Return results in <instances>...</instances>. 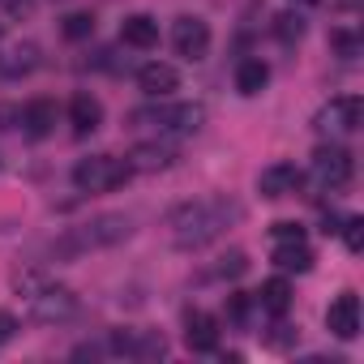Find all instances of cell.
<instances>
[{"instance_id": "484cf974", "label": "cell", "mask_w": 364, "mask_h": 364, "mask_svg": "<svg viewBox=\"0 0 364 364\" xmlns=\"http://www.w3.org/2000/svg\"><path fill=\"white\" fill-rule=\"evenodd\" d=\"M330 43H334L338 52H343V60L360 56V39H355V35H347V31H334V35H330Z\"/></svg>"}, {"instance_id": "8992f818", "label": "cell", "mask_w": 364, "mask_h": 364, "mask_svg": "<svg viewBox=\"0 0 364 364\" xmlns=\"http://www.w3.org/2000/svg\"><path fill=\"white\" fill-rule=\"evenodd\" d=\"M313 176H317V185L326 189H347L351 185V176H355V159L347 146H317L313 150Z\"/></svg>"}, {"instance_id": "ba28073f", "label": "cell", "mask_w": 364, "mask_h": 364, "mask_svg": "<svg viewBox=\"0 0 364 364\" xmlns=\"http://www.w3.org/2000/svg\"><path fill=\"white\" fill-rule=\"evenodd\" d=\"M171 48H176V56H185V60H202L210 52V26L202 18H180L171 26Z\"/></svg>"}, {"instance_id": "603a6c76", "label": "cell", "mask_w": 364, "mask_h": 364, "mask_svg": "<svg viewBox=\"0 0 364 364\" xmlns=\"http://www.w3.org/2000/svg\"><path fill=\"white\" fill-rule=\"evenodd\" d=\"M60 35H65L69 43H82V39L95 35V18H90V14H69V18L60 22Z\"/></svg>"}, {"instance_id": "8fae6325", "label": "cell", "mask_w": 364, "mask_h": 364, "mask_svg": "<svg viewBox=\"0 0 364 364\" xmlns=\"http://www.w3.org/2000/svg\"><path fill=\"white\" fill-rule=\"evenodd\" d=\"M326 326H330V334L334 338H355L360 334V296L355 291H343L330 309H326Z\"/></svg>"}, {"instance_id": "4dcf8cb0", "label": "cell", "mask_w": 364, "mask_h": 364, "mask_svg": "<svg viewBox=\"0 0 364 364\" xmlns=\"http://www.w3.org/2000/svg\"><path fill=\"white\" fill-rule=\"evenodd\" d=\"M300 5H317V0H300Z\"/></svg>"}, {"instance_id": "d6986e66", "label": "cell", "mask_w": 364, "mask_h": 364, "mask_svg": "<svg viewBox=\"0 0 364 364\" xmlns=\"http://www.w3.org/2000/svg\"><path fill=\"white\" fill-rule=\"evenodd\" d=\"M274 266H279V270L309 274V270H313V249H309L304 240H283V245H274Z\"/></svg>"}, {"instance_id": "7402d4cb", "label": "cell", "mask_w": 364, "mask_h": 364, "mask_svg": "<svg viewBox=\"0 0 364 364\" xmlns=\"http://www.w3.org/2000/svg\"><path fill=\"white\" fill-rule=\"evenodd\" d=\"M274 39H279L283 48L300 43V39H304V18H300V14H279V18H274Z\"/></svg>"}, {"instance_id": "ffe728a7", "label": "cell", "mask_w": 364, "mask_h": 364, "mask_svg": "<svg viewBox=\"0 0 364 364\" xmlns=\"http://www.w3.org/2000/svg\"><path fill=\"white\" fill-rule=\"evenodd\" d=\"M266 82H270V69H266V60H257V56H249V60H240L236 65V90L240 95H262L266 90Z\"/></svg>"}, {"instance_id": "cb8c5ba5", "label": "cell", "mask_w": 364, "mask_h": 364, "mask_svg": "<svg viewBox=\"0 0 364 364\" xmlns=\"http://www.w3.org/2000/svg\"><path fill=\"white\" fill-rule=\"evenodd\" d=\"M249 270V257L240 253V249H232L228 257H219V266H215V279H240Z\"/></svg>"}, {"instance_id": "7c38bea8", "label": "cell", "mask_w": 364, "mask_h": 364, "mask_svg": "<svg viewBox=\"0 0 364 364\" xmlns=\"http://www.w3.org/2000/svg\"><path fill=\"white\" fill-rule=\"evenodd\" d=\"M39 65V48L26 39H18V43H5L0 48V77H9V82H18V77H26L31 69Z\"/></svg>"}, {"instance_id": "52a82bcc", "label": "cell", "mask_w": 364, "mask_h": 364, "mask_svg": "<svg viewBox=\"0 0 364 364\" xmlns=\"http://www.w3.org/2000/svg\"><path fill=\"white\" fill-rule=\"evenodd\" d=\"M360 120H364V103H360L355 95H343V99H330V103L317 112L313 124H317L321 133H330V137H343V133H355Z\"/></svg>"}, {"instance_id": "2e32d148", "label": "cell", "mask_w": 364, "mask_h": 364, "mask_svg": "<svg viewBox=\"0 0 364 364\" xmlns=\"http://www.w3.org/2000/svg\"><path fill=\"white\" fill-rule=\"evenodd\" d=\"M120 39L137 52H150V48H159V22L150 14H133L120 22Z\"/></svg>"}, {"instance_id": "44dd1931", "label": "cell", "mask_w": 364, "mask_h": 364, "mask_svg": "<svg viewBox=\"0 0 364 364\" xmlns=\"http://www.w3.org/2000/svg\"><path fill=\"white\" fill-rule=\"evenodd\" d=\"M257 300H262V309H266V313L283 317V313L291 309V283H287V279H266V283H262V291H257Z\"/></svg>"}, {"instance_id": "30bf717a", "label": "cell", "mask_w": 364, "mask_h": 364, "mask_svg": "<svg viewBox=\"0 0 364 364\" xmlns=\"http://www.w3.org/2000/svg\"><path fill=\"white\" fill-rule=\"evenodd\" d=\"M300 185H304V176H300L296 163H270V167H262V176H257V193H262V198H291Z\"/></svg>"}, {"instance_id": "83f0119b", "label": "cell", "mask_w": 364, "mask_h": 364, "mask_svg": "<svg viewBox=\"0 0 364 364\" xmlns=\"http://www.w3.org/2000/svg\"><path fill=\"white\" fill-rule=\"evenodd\" d=\"M14 334H18V317L0 309V347H5V343H14Z\"/></svg>"}, {"instance_id": "7a4b0ae2", "label": "cell", "mask_w": 364, "mask_h": 364, "mask_svg": "<svg viewBox=\"0 0 364 364\" xmlns=\"http://www.w3.org/2000/svg\"><path fill=\"white\" fill-rule=\"evenodd\" d=\"M129 232H133L129 215H95V219H86L77 228H65L48 245V253L60 257V262H73V257H86V253H99V249H112V245L129 240Z\"/></svg>"}, {"instance_id": "ac0fdd59", "label": "cell", "mask_w": 364, "mask_h": 364, "mask_svg": "<svg viewBox=\"0 0 364 364\" xmlns=\"http://www.w3.org/2000/svg\"><path fill=\"white\" fill-rule=\"evenodd\" d=\"M56 103L52 99H35V103H26V112H22V124H26V133L31 137H48L52 129H56Z\"/></svg>"}, {"instance_id": "277c9868", "label": "cell", "mask_w": 364, "mask_h": 364, "mask_svg": "<svg viewBox=\"0 0 364 364\" xmlns=\"http://www.w3.org/2000/svg\"><path fill=\"white\" fill-rule=\"evenodd\" d=\"M129 120L150 124L159 133H198L206 124V107L202 103H159V107H137Z\"/></svg>"}, {"instance_id": "9c48e42d", "label": "cell", "mask_w": 364, "mask_h": 364, "mask_svg": "<svg viewBox=\"0 0 364 364\" xmlns=\"http://www.w3.org/2000/svg\"><path fill=\"white\" fill-rule=\"evenodd\" d=\"M112 351H120V355H133V360H159V355H167V338L159 334V330H120V334H112Z\"/></svg>"}, {"instance_id": "9a60e30c", "label": "cell", "mask_w": 364, "mask_h": 364, "mask_svg": "<svg viewBox=\"0 0 364 364\" xmlns=\"http://www.w3.org/2000/svg\"><path fill=\"white\" fill-rule=\"evenodd\" d=\"M185 343H189L193 351H215V347H219V321H215L210 313L193 309V313L185 317Z\"/></svg>"}, {"instance_id": "6da1fadb", "label": "cell", "mask_w": 364, "mask_h": 364, "mask_svg": "<svg viewBox=\"0 0 364 364\" xmlns=\"http://www.w3.org/2000/svg\"><path fill=\"white\" fill-rule=\"evenodd\" d=\"M240 219H245V206L240 202H232V198H198V202H185L180 210H171L167 228H171V245L176 249L198 253V249L215 245Z\"/></svg>"}, {"instance_id": "4316f807", "label": "cell", "mask_w": 364, "mask_h": 364, "mask_svg": "<svg viewBox=\"0 0 364 364\" xmlns=\"http://www.w3.org/2000/svg\"><path fill=\"white\" fill-rule=\"evenodd\" d=\"M270 236H274V245H283V240H304V228H300V223H274Z\"/></svg>"}, {"instance_id": "5bb4252c", "label": "cell", "mask_w": 364, "mask_h": 364, "mask_svg": "<svg viewBox=\"0 0 364 364\" xmlns=\"http://www.w3.org/2000/svg\"><path fill=\"white\" fill-rule=\"evenodd\" d=\"M69 124H73V133H95L103 124V103L90 90H77L69 99Z\"/></svg>"}, {"instance_id": "f1b7e54d", "label": "cell", "mask_w": 364, "mask_h": 364, "mask_svg": "<svg viewBox=\"0 0 364 364\" xmlns=\"http://www.w3.org/2000/svg\"><path fill=\"white\" fill-rule=\"evenodd\" d=\"M228 313H232L236 321H245V317H249V296H232V300H228Z\"/></svg>"}, {"instance_id": "5b68a950", "label": "cell", "mask_w": 364, "mask_h": 364, "mask_svg": "<svg viewBox=\"0 0 364 364\" xmlns=\"http://www.w3.org/2000/svg\"><path fill=\"white\" fill-rule=\"evenodd\" d=\"M31 317L35 321H43V326H60V321H73L77 317V296L69 291V287H60V283H39L35 291H31Z\"/></svg>"}, {"instance_id": "3957f363", "label": "cell", "mask_w": 364, "mask_h": 364, "mask_svg": "<svg viewBox=\"0 0 364 364\" xmlns=\"http://www.w3.org/2000/svg\"><path fill=\"white\" fill-rule=\"evenodd\" d=\"M129 176H133L129 159H116V154H90V159H82V163L73 167V185H77L82 193H112V189L124 185Z\"/></svg>"}, {"instance_id": "d4e9b609", "label": "cell", "mask_w": 364, "mask_h": 364, "mask_svg": "<svg viewBox=\"0 0 364 364\" xmlns=\"http://www.w3.org/2000/svg\"><path fill=\"white\" fill-rule=\"evenodd\" d=\"M343 245H347V253H360L364 249V219L360 215H351V219H343Z\"/></svg>"}, {"instance_id": "4fadbf2b", "label": "cell", "mask_w": 364, "mask_h": 364, "mask_svg": "<svg viewBox=\"0 0 364 364\" xmlns=\"http://www.w3.org/2000/svg\"><path fill=\"white\" fill-rule=\"evenodd\" d=\"M137 86H141L146 95H154V99H167V95L180 86V73H176L171 65H163V60H150V65L137 69Z\"/></svg>"}, {"instance_id": "e0dca14e", "label": "cell", "mask_w": 364, "mask_h": 364, "mask_svg": "<svg viewBox=\"0 0 364 364\" xmlns=\"http://www.w3.org/2000/svg\"><path fill=\"white\" fill-rule=\"evenodd\" d=\"M171 163H176V150L163 146V141H137V146L129 150V167H133V171H163V167H171Z\"/></svg>"}, {"instance_id": "f546056e", "label": "cell", "mask_w": 364, "mask_h": 364, "mask_svg": "<svg viewBox=\"0 0 364 364\" xmlns=\"http://www.w3.org/2000/svg\"><path fill=\"white\" fill-rule=\"evenodd\" d=\"M0 5H5L9 14H26V9H31V0H0Z\"/></svg>"}]
</instances>
